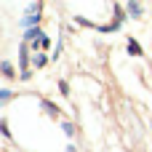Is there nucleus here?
<instances>
[{
  "mask_svg": "<svg viewBox=\"0 0 152 152\" xmlns=\"http://www.w3.org/2000/svg\"><path fill=\"white\" fill-rule=\"evenodd\" d=\"M19 53H21V80H27L29 77V48H27V43H21L19 45Z\"/></svg>",
  "mask_w": 152,
  "mask_h": 152,
  "instance_id": "f257e3e1",
  "label": "nucleus"
},
{
  "mask_svg": "<svg viewBox=\"0 0 152 152\" xmlns=\"http://www.w3.org/2000/svg\"><path fill=\"white\" fill-rule=\"evenodd\" d=\"M59 91H61V94L67 96V94H69V86H67V83H59Z\"/></svg>",
  "mask_w": 152,
  "mask_h": 152,
  "instance_id": "ddd939ff",
  "label": "nucleus"
},
{
  "mask_svg": "<svg viewBox=\"0 0 152 152\" xmlns=\"http://www.w3.org/2000/svg\"><path fill=\"white\" fill-rule=\"evenodd\" d=\"M128 11H131L134 16H139V13H142V5H139L136 0H128Z\"/></svg>",
  "mask_w": 152,
  "mask_h": 152,
  "instance_id": "1a4fd4ad",
  "label": "nucleus"
},
{
  "mask_svg": "<svg viewBox=\"0 0 152 152\" xmlns=\"http://www.w3.org/2000/svg\"><path fill=\"white\" fill-rule=\"evenodd\" d=\"M43 107L51 112V115H59V110H56V104H51V102H43Z\"/></svg>",
  "mask_w": 152,
  "mask_h": 152,
  "instance_id": "9d476101",
  "label": "nucleus"
},
{
  "mask_svg": "<svg viewBox=\"0 0 152 152\" xmlns=\"http://www.w3.org/2000/svg\"><path fill=\"white\" fill-rule=\"evenodd\" d=\"M40 13H43V11H40ZM40 13H27V16L21 19V27H24V29H32L35 24H40Z\"/></svg>",
  "mask_w": 152,
  "mask_h": 152,
  "instance_id": "f03ea898",
  "label": "nucleus"
},
{
  "mask_svg": "<svg viewBox=\"0 0 152 152\" xmlns=\"http://www.w3.org/2000/svg\"><path fill=\"white\" fill-rule=\"evenodd\" d=\"M0 72H3V77H16L13 64H8V61H3V64H0Z\"/></svg>",
  "mask_w": 152,
  "mask_h": 152,
  "instance_id": "20e7f679",
  "label": "nucleus"
},
{
  "mask_svg": "<svg viewBox=\"0 0 152 152\" xmlns=\"http://www.w3.org/2000/svg\"><path fill=\"white\" fill-rule=\"evenodd\" d=\"M61 128H64V134H67V136H72V134H75V126H72V123H61Z\"/></svg>",
  "mask_w": 152,
  "mask_h": 152,
  "instance_id": "9b49d317",
  "label": "nucleus"
},
{
  "mask_svg": "<svg viewBox=\"0 0 152 152\" xmlns=\"http://www.w3.org/2000/svg\"><path fill=\"white\" fill-rule=\"evenodd\" d=\"M0 134H3V136H11V131H8V123H5V120H0Z\"/></svg>",
  "mask_w": 152,
  "mask_h": 152,
  "instance_id": "f8f14e48",
  "label": "nucleus"
},
{
  "mask_svg": "<svg viewBox=\"0 0 152 152\" xmlns=\"http://www.w3.org/2000/svg\"><path fill=\"white\" fill-rule=\"evenodd\" d=\"M128 53H131V56H142V48H139V43H136L134 37L128 40Z\"/></svg>",
  "mask_w": 152,
  "mask_h": 152,
  "instance_id": "39448f33",
  "label": "nucleus"
},
{
  "mask_svg": "<svg viewBox=\"0 0 152 152\" xmlns=\"http://www.w3.org/2000/svg\"><path fill=\"white\" fill-rule=\"evenodd\" d=\"M48 45H51V40H48V35L43 32L40 37H35V45H32V48H35V51H45Z\"/></svg>",
  "mask_w": 152,
  "mask_h": 152,
  "instance_id": "7ed1b4c3",
  "label": "nucleus"
},
{
  "mask_svg": "<svg viewBox=\"0 0 152 152\" xmlns=\"http://www.w3.org/2000/svg\"><path fill=\"white\" fill-rule=\"evenodd\" d=\"M11 99H13V91H5V88H0V107H3V104H8Z\"/></svg>",
  "mask_w": 152,
  "mask_h": 152,
  "instance_id": "6e6552de",
  "label": "nucleus"
},
{
  "mask_svg": "<svg viewBox=\"0 0 152 152\" xmlns=\"http://www.w3.org/2000/svg\"><path fill=\"white\" fill-rule=\"evenodd\" d=\"M67 152H75V147H69V150H67Z\"/></svg>",
  "mask_w": 152,
  "mask_h": 152,
  "instance_id": "4468645a",
  "label": "nucleus"
},
{
  "mask_svg": "<svg viewBox=\"0 0 152 152\" xmlns=\"http://www.w3.org/2000/svg\"><path fill=\"white\" fill-rule=\"evenodd\" d=\"M45 64H48V56H45V53H37V56H35V61H32V67H37V69H40V67H45Z\"/></svg>",
  "mask_w": 152,
  "mask_h": 152,
  "instance_id": "0eeeda50",
  "label": "nucleus"
},
{
  "mask_svg": "<svg viewBox=\"0 0 152 152\" xmlns=\"http://www.w3.org/2000/svg\"><path fill=\"white\" fill-rule=\"evenodd\" d=\"M40 35H43V29H40V27H32V29H27L24 40H35V37H40Z\"/></svg>",
  "mask_w": 152,
  "mask_h": 152,
  "instance_id": "423d86ee",
  "label": "nucleus"
}]
</instances>
